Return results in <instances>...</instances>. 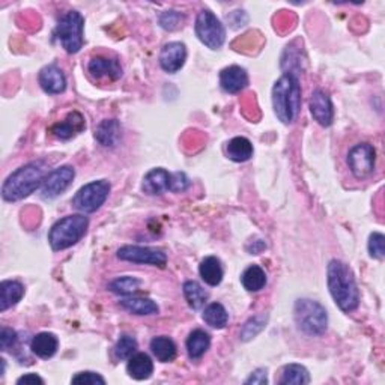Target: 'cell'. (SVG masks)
Segmentation results:
<instances>
[{
	"label": "cell",
	"instance_id": "ba28073f",
	"mask_svg": "<svg viewBox=\"0 0 385 385\" xmlns=\"http://www.w3.org/2000/svg\"><path fill=\"white\" fill-rule=\"evenodd\" d=\"M112 186L107 179L89 182L75 192L71 203L77 211L83 214H92L101 208L110 195Z\"/></svg>",
	"mask_w": 385,
	"mask_h": 385
},
{
	"label": "cell",
	"instance_id": "3957f363",
	"mask_svg": "<svg viewBox=\"0 0 385 385\" xmlns=\"http://www.w3.org/2000/svg\"><path fill=\"white\" fill-rule=\"evenodd\" d=\"M273 107L283 124H292L301 107V86L294 73L283 74L273 88Z\"/></svg>",
	"mask_w": 385,
	"mask_h": 385
},
{
	"label": "cell",
	"instance_id": "52a82bcc",
	"mask_svg": "<svg viewBox=\"0 0 385 385\" xmlns=\"http://www.w3.org/2000/svg\"><path fill=\"white\" fill-rule=\"evenodd\" d=\"M83 15L79 11H68L58 23L55 38L68 53L74 55L83 47Z\"/></svg>",
	"mask_w": 385,
	"mask_h": 385
},
{
	"label": "cell",
	"instance_id": "e575fe53",
	"mask_svg": "<svg viewBox=\"0 0 385 385\" xmlns=\"http://www.w3.org/2000/svg\"><path fill=\"white\" fill-rule=\"evenodd\" d=\"M266 323V318L265 316H255L251 318L250 321L245 322V325L241 331V338L243 340H250L255 336H258L262 330H264Z\"/></svg>",
	"mask_w": 385,
	"mask_h": 385
},
{
	"label": "cell",
	"instance_id": "d6986e66",
	"mask_svg": "<svg viewBox=\"0 0 385 385\" xmlns=\"http://www.w3.org/2000/svg\"><path fill=\"white\" fill-rule=\"evenodd\" d=\"M127 372L136 381L149 380L153 373V363L151 357L145 352L134 353L133 357L128 358Z\"/></svg>",
	"mask_w": 385,
	"mask_h": 385
},
{
	"label": "cell",
	"instance_id": "d4e9b609",
	"mask_svg": "<svg viewBox=\"0 0 385 385\" xmlns=\"http://www.w3.org/2000/svg\"><path fill=\"white\" fill-rule=\"evenodd\" d=\"M211 346V336L203 330L191 331L187 338V352L191 360H199Z\"/></svg>",
	"mask_w": 385,
	"mask_h": 385
},
{
	"label": "cell",
	"instance_id": "7402d4cb",
	"mask_svg": "<svg viewBox=\"0 0 385 385\" xmlns=\"http://www.w3.org/2000/svg\"><path fill=\"white\" fill-rule=\"evenodd\" d=\"M121 124L116 119H105L98 125L95 138L105 148H114L121 140Z\"/></svg>",
	"mask_w": 385,
	"mask_h": 385
},
{
	"label": "cell",
	"instance_id": "f546056e",
	"mask_svg": "<svg viewBox=\"0 0 385 385\" xmlns=\"http://www.w3.org/2000/svg\"><path fill=\"white\" fill-rule=\"evenodd\" d=\"M184 295H186V299L188 306L191 309L199 310L202 309L205 306V303L208 301V292L202 288V284L195 282V280H188L184 283Z\"/></svg>",
	"mask_w": 385,
	"mask_h": 385
},
{
	"label": "cell",
	"instance_id": "5b68a950",
	"mask_svg": "<svg viewBox=\"0 0 385 385\" xmlns=\"http://www.w3.org/2000/svg\"><path fill=\"white\" fill-rule=\"evenodd\" d=\"M294 318L298 328L307 336H322L328 327L327 310L309 298L298 299L295 303Z\"/></svg>",
	"mask_w": 385,
	"mask_h": 385
},
{
	"label": "cell",
	"instance_id": "d6a6232c",
	"mask_svg": "<svg viewBox=\"0 0 385 385\" xmlns=\"http://www.w3.org/2000/svg\"><path fill=\"white\" fill-rule=\"evenodd\" d=\"M137 351V340L134 337H131L128 334H124L119 337L118 343L114 345V357L116 360H128L129 357H133Z\"/></svg>",
	"mask_w": 385,
	"mask_h": 385
},
{
	"label": "cell",
	"instance_id": "60d3db41",
	"mask_svg": "<svg viewBox=\"0 0 385 385\" xmlns=\"http://www.w3.org/2000/svg\"><path fill=\"white\" fill-rule=\"evenodd\" d=\"M264 249H266L264 241H253V247L251 249L249 247V251H250V255H259V253Z\"/></svg>",
	"mask_w": 385,
	"mask_h": 385
},
{
	"label": "cell",
	"instance_id": "7c38bea8",
	"mask_svg": "<svg viewBox=\"0 0 385 385\" xmlns=\"http://www.w3.org/2000/svg\"><path fill=\"white\" fill-rule=\"evenodd\" d=\"M75 178V171L73 166H62L58 167L55 171L50 172L47 178H45L42 188H41V195L44 199H55L59 195L71 186V182Z\"/></svg>",
	"mask_w": 385,
	"mask_h": 385
},
{
	"label": "cell",
	"instance_id": "8992f818",
	"mask_svg": "<svg viewBox=\"0 0 385 385\" xmlns=\"http://www.w3.org/2000/svg\"><path fill=\"white\" fill-rule=\"evenodd\" d=\"M190 187V179L186 173H169L164 169H152L145 175L142 190L148 196H160L166 191L179 192Z\"/></svg>",
	"mask_w": 385,
	"mask_h": 385
},
{
	"label": "cell",
	"instance_id": "9a60e30c",
	"mask_svg": "<svg viewBox=\"0 0 385 385\" xmlns=\"http://www.w3.org/2000/svg\"><path fill=\"white\" fill-rule=\"evenodd\" d=\"M187 60V47L182 42H167L160 53V65L169 74L178 73Z\"/></svg>",
	"mask_w": 385,
	"mask_h": 385
},
{
	"label": "cell",
	"instance_id": "4fadbf2b",
	"mask_svg": "<svg viewBox=\"0 0 385 385\" xmlns=\"http://www.w3.org/2000/svg\"><path fill=\"white\" fill-rule=\"evenodd\" d=\"M88 71L98 82H116L122 77V66L118 59L94 56L88 64Z\"/></svg>",
	"mask_w": 385,
	"mask_h": 385
},
{
	"label": "cell",
	"instance_id": "f1b7e54d",
	"mask_svg": "<svg viewBox=\"0 0 385 385\" xmlns=\"http://www.w3.org/2000/svg\"><path fill=\"white\" fill-rule=\"evenodd\" d=\"M241 282H243V286L249 292H259L265 288L266 274L262 266L251 265L243 273Z\"/></svg>",
	"mask_w": 385,
	"mask_h": 385
},
{
	"label": "cell",
	"instance_id": "e0dca14e",
	"mask_svg": "<svg viewBox=\"0 0 385 385\" xmlns=\"http://www.w3.org/2000/svg\"><path fill=\"white\" fill-rule=\"evenodd\" d=\"M220 84L227 94H238L249 86V74L238 65L227 66L220 73Z\"/></svg>",
	"mask_w": 385,
	"mask_h": 385
},
{
	"label": "cell",
	"instance_id": "f35d334b",
	"mask_svg": "<svg viewBox=\"0 0 385 385\" xmlns=\"http://www.w3.org/2000/svg\"><path fill=\"white\" fill-rule=\"evenodd\" d=\"M245 384H256V385H266V369H258V371L250 375L249 380H245Z\"/></svg>",
	"mask_w": 385,
	"mask_h": 385
},
{
	"label": "cell",
	"instance_id": "603a6c76",
	"mask_svg": "<svg viewBox=\"0 0 385 385\" xmlns=\"http://www.w3.org/2000/svg\"><path fill=\"white\" fill-rule=\"evenodd\" d=\"M119 306L124 310L137 314V316H151V314H157L160 312L157 303H153L149 298L128 297L121 299Z\"/></svg>",
	"mask_w": 385,
	"mask_h": 385
},
{
	"label": "cell",
	"instance_id": "ab89813d",
	"mask_svg": "<svg viewBox=\"0 0 385 385\" xmlns=\"http://www.w3.org/2000/svg\"><path fill=\"white\" fill-rule=\"evenodd\" d=\"M23 384L25 385H36V384L44 385V380L41 378V376H38L36 373H27L17 380V385H23Z\"/></svg>",
	"mask_w": 385,
	"mask_h": 385
},
{
	"label": "cell",
	"instance_id": "ffe728a7",
	"mask_svg": "<svg viewBox=\"0 0 385 385\" xmlns=\"http://www.w3.org/2000/svg\"><path fill=\"white\" fill-rule=\"evenodd\" d=\"M25 297V286L20 282L3 280L0 283V312H6Z\"/></svg>",
	"mask_w": 385,
	"mask_h": 385
},
{
	"label": "cell",
	"instance_id": "d590c367",
	"mask_svg": "<svg viewBox=\"0 0 385 385\" xmlns=\"http://www.w3.org/2000/svg\"><path fill=\"white\" fill-rule=\"evenodd\" d=\"M369 253L373 259H384L385 256V236L380 232H373L369 238Z\"/></svg>",
	"mask_w": 385,
	"mask_h": 385
},
{
	"label": "cell",
	"instance_id": "2e32d148",
	"mask_svg": "<svg viewBox=\"0 0 385 385\" xmlns=\"http://www.w3.org/2000/svg\"><path fill=\"white\" fill-rule=\"evenodd\" d=\"M38 82H40L42 90L50 95L62 94L66 89V77L58 65L44 66L38 75Z\"/></svg>",
	"mask_w": 385,
	"mask_h": 385
},
{
	"label": "cell",
	"instance_id": "8d00e7d4",
	"mask_svg": "<svg viewBox=\"0 0 385 385\" xmlns=\"http://www.w3.org/2000/svg\"><path fill=\"white\" fill-rule=\"evenodd\" d=\"M71 384H84V385H95V384H105V380L101 375H98L95 372H80L75 376H73Z\"/></svg>",
	"mask_w": 385,
	"mask_h": 385
},
{
	"label": "cell",
	"instance_id": "1f68e13d",
	"mask_svg": "<svg viewBox=\"0 0 385 385\" xmlns=\"http://www.w3.org/2000/svg\"><path fill=\"white\" fill-rule=\"evenodd\" d=\"M140 286H142V280L136 279V277L125 275V277H119V279L113 280L109 284V289L113 292V294H118L122 297H129V295L136 294V292L140 289Z\"/></svg>",
	"mask_w": 385,
	"mask_h": 385
},
{
	"label": "cell",
	"instance_id": "83f0119b",
	"mask_svg": "<svg viewBox=\"0 0 385 385\" xmlns=\"http://www.w3.org/2000/svg\"><path fill=\"white\" fill-rule=\"evenodd\" d=\"M310 382V375L301 364H288L283 367L279 384L282 385H306Z\"/></svg>",
	"mask_w": 385,
	"mask_h": 385
},
{
	"label": "cell",
	"instance_id": "cb8c5ba5",
	"mask_svg": "<svg viewBox=\"0 0 385 385\" xmlns=\"http://www.w3.org/2000/svg\"><path fill=\"white\" fill-rule=\"evenodd\" d=\"M199 273L200 277H202V280L206 284H210V286H219L223 280V275H225L221 262L215 256H208L200 262Z\"/></svg>",
	"mask_w": 385,
	"mask_h": 385
},
{
	"label": "cell",
	"instance_id": "6da1fadb",
	"mask_svg": "<svg viewBox=\"0 0 385 385\" xmlns=\"http://www.w3.org/2000/svg\"><path fill=\"white\" fill-rule=\"evenodd\" d=\"M327 282L330 294L338 309L349 313L360 304V290L351 268L342 260L333 259L327 268Z\"/></svg>",
	"mask_w": 385,
	"mask_h": 385
},
{
	"label": "cell",
	"instance_id": "277c9868",
	"mask_svg": "<svg viewBox=\"0 0 385 385\" xmlns=\"http://www.w3.org/2000/svg\"><path fill=\"white\" fill-rule=\"evenodd\" d=\"M89 219L83 214L66 215L51 226L49 232V243L55 251L73 247L86 234Z\"/></svg>",
	"mask_w": 385,
	"mask_h": 385
},
{
	"label": "cell",
	"instance_id": "836d02e7",
	"mask_svg": "<svg viewBox=\"0 0 385 385\" xmlns=\"http://www.w3.org/2000/svg\"><path fill=\"white\" fill-rule=\"evenodd\" d=\"M186 17L178 11H166L160 15V25L166 30H176L182 27Z\"/></svg>",
	"mask_w": 385,
	"mask_h": 385
},
{
	"label": "cell",
	"instance_id": "ac0fdd59",
	"mask_svg": "<svg viewBox=\"0 0 385 385\" xmlns=\"http://www.w3.org/2000/svg\"><path fill=\"white\" fill-rule=\"evenodd\" d=\"M84 128H86V122H84L83 114L80 112H71L64 121L53 125L50 131L59 140H68V138L80 134Z\"/></svg>",
	"mask_w": 385,
	"mask_h": 385
},
{
	"label": "cell",
	"instance_id": "484cf974",
	"mask_svg": "<svg viewBox=\"0 0 385 385\" xmlns=\"http://www.w3.org/2000/svg\"><path fill=\"white\" fill-rule=\"evenodd\" d=\"M226 153L235 163H245L253 157V145L245 137H234L226 146Z\"/></svg>",
	"mask_w": 385,
	"mask_h": 385
},
{
	"label": "cell",
	"instance_id": "7a4b0ae2",
	"mask_svg": "<svg viewBox=\"0 0 385 385\" xmlns=\"http://www.w3.org/2000/svg\"><path fill=\"white\" fill-rule=\"evenodd\" d=\"M49 176V164L42 160L32 161L8 176L2 187V197L6 202H17L40 188Z\"/></svg>",
	"mask_w": 385,
	"mask_h": 385
},
{
	"label": "cell",
	"instance_id": "4316f807",
	"mask_svg": "<svg viewBox=\"0 0 385 385\" xmlns=\"http://www.w3.org/2000/svg\"><path fill=\"white\" fill-rule=\"evenodd\" d=\"M151 351L160 363H171L176 357V345L167 336L153 337L151 342Z\"/></svg>",
	"mask_w": 385,
	"mask_h": 385
},
{
	"label": "cell",
	"instance_id": "4dcf8cb0",
	"mask_svg": "<svg viewBox=\"0 0 385 385\" xmlns=\"http://www.w3.org/2000/svg\"><path fill=\"white\" fill-rule=\"evenodd\" d=\"M203 321L211 328L221 330L227 325L229 322V313L225 309V306L220 303H212L203 310Z\"/></svg>",
	"mask_w": 385,
	"mask_h": 385
},
{
	"label": "cell",
	"instance_id": "9c48e42d",
	"mask_svg": "<svg viewBox=\"0 0 385 385\" xmlns=\"http://www.w3.org/2000/svg\"><path fill=\"white\" fill-rule=\"evenodd\" d=\"M196 35L208 49L219 50L226 41V30L221 21L210 10L200 11L196 18Z\"/></svg>",
	"mask_w": 385,
	"mask_h": 385
},
{
	"label": "cell",
	"instance_id": "8fae6325",
	"mask_svg": "<svg viewBox=\"0 0 385 385\" xmlns=\"http://www.w3.org/2000/svg\"><path fill=\"white\" fill-rule=\"evenodd\" d=\"M118 258L121 260L133 262L138 265H152L158 268H166L167 255L163 250L151 247H138V245H125L118 250Z\"/></svg>",
	"mask_w": 385,
	"mask_h": 385
},
{
	"label": "cell",
	"instance_id": "44dd1931",
	"mask_svg": "<svg viewBox=\"0 0 385 385\" xmlns=\"http://www.w3.org/2000/svg\"><path fill=\"white\" fill-rule=\"evenodd\" d=\"M30 349L40 358H51L59 349V340L53 333H40L30 342Z\"/></svg>",
	"mask_w": 385,
	"mask_h": 385
},
{
	"label": "cell",
	"instance_id": "74e56055",
	"mask_svg": "<svg viewBox=\"0 0 385 385\" xmlns=\"http://www.w3.org/2000/svg\"><path fill=\"white\" fill-rule=\"evenodd\" d=\"M17 340H18V336L14 330L6 327L0 330V348H2V351L12 349Z\"/></svg>",
	"mask_w": 385,
	"mask_h": 385
},
{
	"label": "cell",
	"instance_id": "30bf717a",
	"mask_svg": "<svg viewBox=\"0 0 385 385\" xmlns=\"http://www.w3.org/2000/svg\"><path fill=\"white\" fill-rule=\"evenodd\" d=\"M376 151L371 143H358L348 153V166L357 179H364L375 171Z\"/></svg>",
	"mask_w": 385,
	"mask_h": 385
},
{
	"label": "cell",
	"instance_id": "5bb4252c",
	"mask_svg": "<svg viewBox=\"0 0 385 385\" xmlns=\"http://www.w3.org/2000/svg\"><path fill=\"white\" fill-rule=\"evenodd\" d=\"M309 109L313 119L318 122L321 127H330L334 121V107L331 103V98L328 95V92L316 89L313 90V94L310 97Z\"/></svg>",
	"mask_w": 385,
	"mask_h": 385
}]
</instances>
